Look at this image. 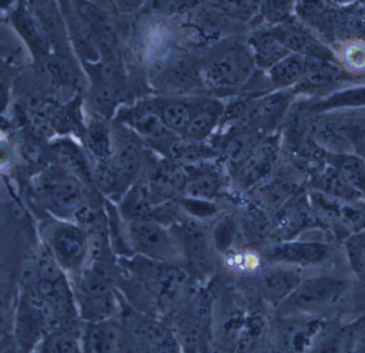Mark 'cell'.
Masks as SVG:
<instances>
[{
    "mask_svg": "<svg viewBox=\"0 0 365 353\" xmlns=\"http://www.w3.org/2000/svg\"><path fill=\"white\" fill-rule=\"evenodd\" d=\"M203 353H210V352H208V347L206 348L205 350H204V352Z\"/></svg>",
    "mask_w": 365,
    "mask_h": 353,
    "instance_id": "b9f144b4",
    "label": "cell"
},
{
    "mask_svg": "<svg viewBox=\"0 0 365 353\" xmlns=\"http://www.w3.org/2000/svg\"><path fill=\"white\" fill-rule=\"evenodd\" d=\"M134 124L139 133L153 141H163L170 135V131L163 124L160 114L152 109H143L137 114Z\"/></svg>",
    "mask_w": 365,
    "mask_h": 353,
    "instance_id": "d6a6232c",
    "label": "cell"
},
{
    "mask_svg": "<svg viewBox=\"0 0 365 353\" xmlns=\"http://www.w3.org/2000/svg\"><path fill=\"white\" fill-rule=\"evenodd\" d=\"M327 318L277 315L272 312L267 353H306Z\"/></svg>",
    "mask_w": 365,
    "mask_h": 353,
    "instance_id": "ba28073f",
    "label": "cell"
},
{
    "mask_svg": "<svg viewBox=\"0 0 365 353\" xmlns=\"http://www.w3.org/2000/svg\"><path fill=\"white\" fill-rule=\"evenodd\" d=\"M354 290L355 281L346 264L314 271L272 313L349 320Z\"/></svg>",
    "mask_w": 365,
    "mask_h": 353,
    "instance_id": "7a4b0ae2",
    "label": "cell"
},
{
    "mask_svg": "<svg viewBox=\"0 0 365 353\" xmlns=\"http://www.w3.org/2000/svg\"><path fill=\"white\" fill-rule=\"evenodd\" d=\"M355 152H357L358 154H360V156H364L365 159V141L356 146Z\"/></svg>",
    "mask_w": 365,
    "mask_h": 353,
    "instance_id": "ab89813d",
    "label": "cell"
},
{
    "mask_svg": "<svg viewBox=\"0 0 365 353\" xmlns=\"http://www.w3.org/2000/svg\"><path fill=\"white\" fill-rule=\"evenodd\" d=\"M34 192L45 208L63 219H79L90 208L88 187L62 169L44 171L36 179Z\"/></svg>",
    "mask_w": 365,
    "mask_h": 353,
    "instance_id": "8992f818",
    "label": "cell"
},
{
    "mask_svg": "<svg viewBox=\"0 0 365 353\" xmlns=\"http://www.w3.org/2000/svg\"><path fill=\"white\" fill-rule=\"evenodd\" d=\"M341 244L347 269L365 297V229L349 234Z\"/></svg>",
    "mask_w": 365,
    "mask_h": 353,
    "instance_id": "484cf974",
    "label": "cell"
},
{
    "mask_svg": "<svg viewBox=\"0 0 365 353\" xmlns=\"http://www.w3.org/2000/svg\"><path fill=\"white\" fill-rule=\"evenodd\" d=\"M88 146L98 165H104L110 160L113 146L108 131L102 124H94L88 131Z\"/></svg>",
    "mask_w": 365,
    "mask_h": 353,
    "instance_id": "1f68e13d",
    "label": "cell"
},
{
    "mask_svg": "<svg viewBox=\"0 0 365 353\" xmlns=\"http://www.w3.org/2000/svg\"><path fill=\"white\" fill-rule=\"evenodd\" d=\"M81 330H60L45 337L47 353H83Z\"/></svg>",
    "mask_w": 365,
    "mask_h": 353,
    "instance_id": "4dcf8cb0",
    "label": "cell"
},
{
    "mask_svg": "<svg viewBox=\"0 0 365 353\" xmlns=\"http://www.w3.org/2000/svg\"><path fill=\"white\" fill-rule=\"evenodd\" d=\"M193 113L195 111H191L188 105L181 102H173L163 107L160 116L163 124L169 131L185 132Z\"/></svg>",
    "mask_w": 365,
    "mask_h": 353,
    "instance_id": "836d02e7",
    "label": "cell"
},
{
    "mask_svg": "<svg viewBox=\"0 0 365 353\" xmlns=\"http://www.w3.org/2000/svg\"><path fill=\"white\" fill-rule=\"evenodd\" d=\"M81 341L83 353H140L121 316L106 322L83 324Z\"/></svg>",
    "mask_w": 365,
    "mask_h": 353,
    "instance_id": "30bf717a",
    "label": "cell"
},
{
    "mask_svg": "<svg viewBox=\"0 0 365 353\" xmlns=\"http://www.w3.org/2000/svg\"><path fill=\"white\" fill-rule=\"evenodd\" d=\"M261 6L269 21L282 24L289 21L287 19L291 14L293 4L291 1H265Z\"/></svg>",
    "mask_w": 365,
    "mask_h": 353,
    "instance_id": "d590c367",
    "label": "cell"
},
{
    "mask_svg": "<svg viewBox=\"0 0 365 353\" xmlns=\"http://www.w3.org/2000/svg\"><path fill=\"white\" fill-rule=\"evenodd\" d=\"M169 160L182 167L192 166L217 158L214 148L191 139H173L167 146Z\"/></svg>",
    "mask_w": 365,
    "mask_h": 353,
    "instance_id": "cb8c5ba5",
    "label": "cell"
},
{
    "mask_svg": "<svg viewBox=\"0 0 365 353\" xmlns=\"http://www.w3.org/2000/svg\"><path fill=\"white\" fill-rule=\"evenodd\" d=\"M46 252L68 277H72L89 259V234L76 224H53L46 232Z\"/></svg>",
    "mask_w": 365,
    "mask_h": 353,
    "instance_id": "9c48e42d",
    "label": "cell"
},
{
    "mask_svg": "<svg viewBox=\"0 0 365 353\" xmlns=\"http://www.w3.org/2000/svg\"><path fill=\"white\" fill-rule=\"evenodd\" d=\"M166 79L177 89H188L197 85V76L195 69L188 61L178 59L166 71Z\"/></svg>",
    "mask_w": 365,
    "mask_h": 353,
    "instance_id": "e575fe53",
    "label": "cell"
},
{
    "mask_svg": "<svg viewBox=\"0 0 365 353\" xmlns=\"http://www.w3.org/2000/svg\"><path fill=\"white\" fill-rule=\"evenodd\" d=\"M261 131L242 130L234 132L221 141L218 154L225 159L227 169L235 173L238 167L250 156L262 139Z\"/></svg>",
    "mask_w": 365,
    "mask_h": 353,
    "instance_id": "44dd1931",
    "label": "cell"
},
{
    "mask_svg": "<svg viewBox=\"0 0 365 353\" xmlns=\"http://www.w3.org/2000/svg\"><path fill=\"white\" fill-rule=\"evenodd\" d=\"M353 327L351 320L327 318L306 353H351Z\"/></svg>",
    "mask_w": 365,
    "mask_h": 353,
    "instance_id": "ac0fdd59",
    "label": "cell"
},
{
    "mask_svg": "<svg viewBox=\"0 0 365 353\" xmlns=\"http://www.w3.org/2000/svg\"><path fill=\"white\" fill-rule=\"evenodd\" d=\"M278 159V143L272 139L262 141L234 173L237 189L247 193L265 182L277 171Z\"/></svg>",
    "mask_w": 365,
    "mask_h": 353,
    "instance_id": "7c38bea8",
    "label": "cell"
},
{
    "mask_svg": "<svg viewBox=\"0 0 365 353\" xmlns=\"http://www.w3.org/2000/svg\"><path fill=\"white\" fill-rule=\"evenodd\" d=\"M148 353H182V350L171 330L166 337L152 346Z\"/></svg>",
    "mask_w": 365,
    "mask_h": 353,
    "instance_id": "f35d334b",
    "label": "cell"
},
{
    "mask_svg": "<svg viewBox=\"0 0 365 353\" xmlns=\"http://www.w3.org/2000/svg\"><path fill=\"white\" fill-rule=\"evenodd\" d=\"M262 262L314 272L346 264L342 244L328 230L313 229L293 240L278 241L259 251Z\"/></svg>",
    "mask_w": 365,
    "mask_h": 353,
    "instance_id": "3957f363",
    "label": "cell"
},
{
    "mask_svg": "<svg viewBox=\"0 0 365 353\" xmlns=\"http://www.w3.org/2000/svg\"><path fill=\"white\" fill-rule=\"evenodd\" d=\"M359 39H360V40L365 41V27H364V31H362L361 36H360Z\"/></svg>",
    "mask_w": 365,
    "mask_h": 353,
    "instance_id": "60d3db41",
    "label": "cell"
},
{
    "mask_svg": "<svg viewBox=\"0 0 365 353\" xmlns=\"http://www.w3.org/2000/svg\"><path fill=\"white\" fill-rule=\"evenodd\" d=\"M249 43L252 49L255 62L262 68H267L268 70L285 56L291 54L277 40L272 29L255 32Z\"/></svg>",
    "mask_w": 365,
    "mask_h": 353,
    "instance_id": "4316f807",
    "label": "cell"
},
{
    "mask_svg": "<svg viewBox=\"0 0 365 353\" xmlns=\"http://www.w3.org/2000/svg\"><path fill=\"white\" fill-rule=\"evenodd\" d=\"M307 57L289 54L268 71L270 83L277 88H289L299 84L306 71Z\"/></svg>",
    "mask_w": 365,
    "mask_h": 353,
    "instance_id": "83f0119b",
    "label": "cell"
},
{
    "mask_svg": "<svg viewBox=\"0 0 365 353\" xmlns=\"http://www.w3.org/2000/svg\"><path fill=\"white\" fill-rule=\"evenodd\" d=\"M221 107L218 104H205L200 107L199 111L193 113L190 122L185 130V134L191 141H200V139L208 135L218 121Z\"/></svg>",
    "mask_w": 365,
    "mask_h": 353,
    "instance_id": "f1b7e54d",
    "label": "cell"
},
{
    "mask_svg": "<svg viewBox=\"0 0 365 353\" xmlns=\"http://www.w3.org/2000/svg\"><path fill=\"white\" fill-rule=\"evenodd\" d=\"M272 32L277 40L291 54L304 56L308 58H321V59H336L334 51L315 36L311 29L293 23L285 21L272 28Z\"/></svg>",
    "mask_w": 365,
    "mask_h": 353,
    "instance_id": "4fadbf2b",
    "label": "cell"
},
{
    "mask_svg": "<svg viewBox=\"0 0 365 353\" xmlns=\"http://www.w3.org/2000/svg\"><path fill=\"white\" fill-rule=\"evenodd\" d=\"M117 96V88L113 84L105 81L96 90V100L98 106L108 109L115 104Z\"/></svg>",
    "mask_w": 365,
    "mask_h": 353,
    "instance_id": "8d00e7d4",
    "label": "cell"
},
{
    "mask_svg": "<svg viewBox=\"0 0 365 353\" xmlns=\"http://www.w3.org/2000/svg\"><path fill=\"white\" fill-rule=\"evenodd\" d=\"M169 226L179 239L187 270L202 285H207L221 271L220 258L215 249L210 226L182 211Z\"/></svg>",
    "mask_w": 365,
    "mask_h": 353,
    "instance_id": "277c9868",
    "label": "cell"
},
{
    "mask_svg": "<svg viewBox=\"0 0 365 353\" xmlns=\"http://www.w3.org/2000/svg\"><path fill=\"white\" fill-rule=\"evenodd\" d=\"M124 237L132 256L186 269L179 239L170 226L155 219L124 221Z\"/></svg>",
    "mask_w": 365,
    "mask_h": 353,
    "instance_id": "5b68a950",
    "label": "cell"
},
{
    "mask_svg": "<svg viewBox=\"0 0 365 353\" xmlns=\"http://www.w3.org/2000/svg\"><path fill=\"white\" fill-rule=\"evenodd\" d=\"M158 207L145 183L136 182L122 196L120 215L126 222L153 219Z\"/></svg>",
    "mask_w": 365,
    "mask_h": 353,
    "instance_id": "7402d4cb",
    "label": "cell"
},
{
    "mask_svg": "<svg viewBox=\"0 0 365 353\" xmlns=\"http://www.w3.org/2000/svg\"><path fill=\"white\" fill-rule=\"evenodd\" d=\"M353 327L351 353H365V315L351 320Z\"/></svg>",
    "mask_w": 365,
    "mask_h": 353,
    "instance_id": "74e56055",
    "label": "cell"
},
{
    "mask_svg": "<svg viewBox=\"0 0 365 353\" xmlns=\"http://www.w3.org/2000/svg\"><path fill=\"white\" fill-rule=\"evenodd\" d=\"M117 288L128 307L168 324L195 296L201 283L175 264L132 256L118 258Z\"/></svg>",
    "mask_w": 365,
    "mask_h": 353,
    "instance_id": "6da1fadb",
    "label": "cell"
},
{
    "mask_svg": "<svg viewBox=\"0 0 365 353\" xmlns=\"http://www.w3.org/2000/svg\"><path fill=\"white\" fill-rule=\"evenodd\" d=\"M339 64L349 75L365 74V41L351 39L341 44Z\"/></svg>",
    "mask_w": 365,
    "mask_h": 353,
    "instance_id": "f546056e",
    "label": "cell"
},
{
    "mask_svg": "<svg viewBox=\"0 0 365 353\" xmlns=\"http://www.w3.org/2000/svg\"><path fill=\"white\" fill-rule=\"evenodd\" d=\"M253 62L247 51L230 49L212 59L204 70L206 83L215 89L240 87L252 75Z\"/></svg>",
    "mask_w": 365,
    "mask_h": 353,
    "instance_id": "8fae6325",
    "label": "cell"
},
{
    "mask_svg": "<svg viewBox=\"0 0 365 353\" xmlns=\"http://www.w3.org/2000/svg\"><path fill=\"white\" fill-rule=\"evenodd\" d=\"M210 234L220 262L246 249L240 219L233 213L219 214L210 227Z\"/></svg>",
    "mask_w": 365,
    "mask_h": 353,
    "instance_id": "d6986e66",
    "label": "cell"
},
{
    "mask_svg": "<svg viewBox=\"0 0 365 353\" xmlns=\"http://www.w3.org/2000/svg\"><path fill=\"white\" fill-rule=\"evenodd\" d=\"M347 75L338 60L307 57L306 71L298 85L304 90L323 91L342 83Z\"/></svg>",
    "mask_w": 365,
    "mask_h": 353,
    "instance_id": "ffe728a7",
    "label": "cell"
},
{
    "mask_svg": "<svg viewBox=\"0 0 365 353\" xmlns=\"http://www.w3.org/2000/svg\"><path fill=\"white\" fill-rule=\"evenodd\" d=\"M325 161L334 166L347 183L365 199V159L357 152L327 154Z\"/></svg>",
    "mask_w": 365,
    "mask_h": 353,
    "instance_id": "d4e9b609",
    "label": "cell"
},
{
    "mask_svg": "<svg viewBox=\"0 0 365 353\" xmlns=\"http://www.w3.org/2000/svg\"><path fill=\"white\" fill-rule=\"evenodd\" d=\"M309 271L282 264L263 262L252 274L244 277L246 292L274 312L294 292Z\"/></svg>",
    "mask_w": 365,
    "mask_h": 353,
    "instance_id": "52a82bcc",
    "label": "cell"
},
{
    "mask_svg": "<svg viewBox=\"0 0 365 353\" xmlns=\"http://www.w3.org/2000/svg\"><path fill=\"white\" fill-rule=\"evenodd\" d=\"M365 109V85L344 88L331 94L323 96V98L309 105V113L321 114L327 111H343V109Z\"/></svg>",
    "mask_w": 365,
    "mask_h": 353,
    "instance_id": "603a6c76",
    "label": "cell"
},
{
    "mask_svg": "<svg viewBox=\"0 0 365 353\" xmlns=\"http://www.w3.org/2000/svg\"><path fill=\"white\" fill-rule=\"evenodd\" d=\"M304 185L311 191L324 194L336 199L346 200V202H365L364 198L326 161L307 175L304 179Z\"/></svg>",
    "mask_w": 365,
    "mask_h": 353,
    "instance_id": "9a60e30c",
    "label": "cell"
},
{
    "mask_svg": "<svg viewBox=\"0 0 365 353\" xmlns=\"http://www.w3.org/2000/svg\"><path fill=\"white\" fill-rule=\"evenodd\" d=\"M187 180L182 189V197L215 202L222 187V174L218 166L208 162L185 167Z\"/></svg>",
    "mask_w": 365,
    "mask_h": 353,
    "instance_id": "2e32d148",
    "label": "cell"
},
{
    "mask_svg": "<svg viewBox=\"0 0 365 353\" xmlns=\"http://www.w3.org/2000/svg\"><path fill=\"white\" fill-rule=\"evenodd\" d=\"M107 166L117 179L124 194L137 182L143 171V156L141 150L133 141H122L113 150Z\"/></svg>",
    "mask_w": 365,
    "mask_h": 353,
    "instance_id": "e0dca14e",
    "label": "cell"
},
{
    "mask_svg": "<svg viewBox=\"0 0 365 353\" xmlns=\"http://www.w3.org/2000/svg\"><path fill=\"white\" fill-rule=\"evenodd\" d=\"M149 174L145 183L156 206L181 197L187 180L185 167L166 160L155 165Z\"/></svg>",
    "mask_w": 365,
    "mask_h": 353,
    "instance_id": "5bb4252c",
    "label": "cell"
}]
</instances>
